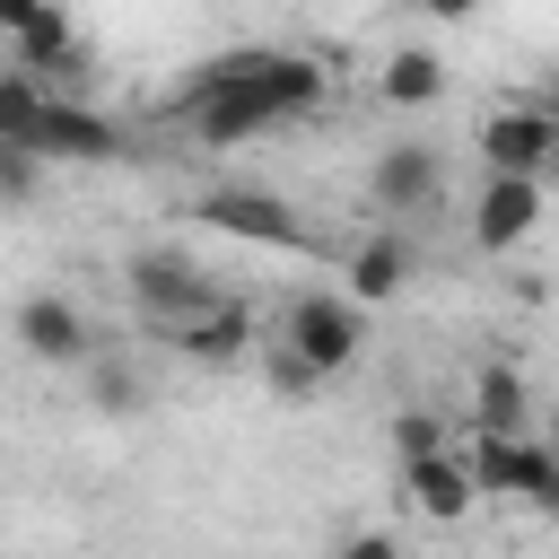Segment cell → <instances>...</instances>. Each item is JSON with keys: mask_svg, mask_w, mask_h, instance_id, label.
Returning a JSON list of instances; mask_svg holds the SVG:
<instances>
[{"mask_svg": "<svg viewBox=\"0 0 559 559\" xmlns=\"http://www.w3.org/2000/svg\"><path fill=\"white\" fill-rule=\"evenodd\" d=\"M35 148H44V157H70V166H105V157H122V131H114L96 105H79V96H52V105H44V131H35Z\"/></svg>", "mask_w": 559, "mask_h": 559, "instance_id": "cell-9", "label": "cell"}, {"mask_svg": "<svg viewBox=\"0 0 559 559\" xmlns=\"http://www.w3.org/2000/svg\"><path fill=\"white\" fill-rule=\"evenodd\" d=\"M480 166L489 175H559V105H489L480 114Z\"/></svg>", "mask_w": 559, "mask_h": 559, "instance_id": "cell-4", "label": "cell"}, {"mask_svg": "<svg viewBox=\"0 0 559 559\" xmlns=\"http://www.w3.org/2000/svg\"><path fill=\"white\" fill-rule=\"evenodd\" d=\"M402 280H411V236H367L358 253H349V297L358 306H393L402 297Z\"/></svg>", "mask_w": 559, "mask_h": 559, "instance_id": "cell-11", "label": "cell"}, {"mask_svg": "<svg viewBox=\"0 0 559 559\" xmlns=\"http://www.w3.org/2000/svg\"><path fill=\"white\" fill-rule=\"evenodd\" d=\"M437 192H445V157H437L428 140H384V148H376V166H367V201H376V210L402 218V210H428Z\"/></svg>", "mask_w": 559, "mask_h": 559, "instance_id": "cell-7", "label": "cell"}, {"mask_svg": "<svg viewBox=\"0 0 559 559\" xmlns=\"http://www.w3.org/2000/svg\"><path fill=\"white\" fill-rule=\"evenodd\" d=\"M35 175H44V148L0 140V201H9V210H26V201H35Z\"/></svg>", "mask_w": 559, "mask_h": 559, "instance_id": "cell-17", "label": "cell"}, {"mask_svg": "<svg viewBox=\"0 0 559 559\" xmlns=\"http://www.w3.org/2000/svg\"><path fill=\"white\" fill-rule=\"evenodd\" d=\"M393 454H402V463L445 454V419H437V411H393Z\"/></svg>", "mask_w": 559, "mask_h": 559, "instance_id": "cell-16", "label": "cell"}, {"mask_svg": "<svg viewBox=\"0 0 559 559\" xmlns=\"http://www.w3.org/2000/svg\"><path fill=\"white\" fill-rule=\"evenodd\" d=\"M201 227L236 236V245H262V253H306L314 227L280 201V192H245V183H210L201 192Z\"/></svg>", "mask_w": 559, "mask_h": 559, "instance_id": "cell-5", "label": "cell"}, {"mask_svg": "<svg viewBox=\"0 0 559 559\" xmlns=\"http://www.w3.org/2000/svg\"><path fill=\"white\" fill-rule=\"evenodd\" d=\"M52 9H61V0H0V35L17 44V35H26L35 17H52Z\"/></svg>", "mask_w": 559, "mask_h": 559, "instance_id": "cell-19", "label": "cell"}, {"mask_svg": "<svg viewBox=\"0 0 559 559\" xmlns=\"http://www.w3.org/2000/svg\"><path fill=\"white\" fill-rule=\"evenodd\" d=\"M480 0H419V17H437V26H463Z\"/></svg>", "mask_w": 559, "mask_h": 559, "instance_id": "cell-21", "label": "cell"}, {"mask_svg": "<svg viewBox=\"0 0 559 559\" xmlns=\"http://www.w3.org/2000/svg\"><path fill=\"white\" fill-rule=\"evenodd\" d=\"M280 349H297V358L332 384V376H349L358 349H367V306H358L349 288H306V297H288V314H280Z\"/></svg>", "mask_w": 559, "mask_h": 559, "instance_id": "cell-2", "label": "cell"}, {"mask_svg": "<svg viewBox=\"0 0 559 559\" xmlns=\"http://www.w3.org/2000/svg\"><path fill=\"white\" fill-rule=\"evenodd\" d=\"M175 349H183L192 367H236V358L253 349V314H245V306L227 297L218 314H201V323H183V332H175Z\"/></svg>", "mask_w": 559, "mask_h": 559, "instance_id": "cell-13", "label": "cell"}, {"mask_svg": "<svg viewBox=\"0 0 559 559\" xmlns=\"http://www.w3.org/2000/svg\"><path fill=\"white\" fill-rule=\"evenodd\" d=\"M17 349L35 367H87L96 358V323L70 306V297H26L17 306Z\"/></svg>", "mask_w": 559, "mask_h": 559, "instance_id": "cell-8", "label": "cell"}, {"mask_svg": "<svg viewBox=\"0 0 559 559\" xmlns=\"http://www.w3.org/2000/svg\"><path fill=\"white\" fill-rule=\"evenodd\" d=\"M550 210V183L533 175H480V201H472V245L480 253H515Z\"/></svg>", "mask_w": 559, "mask_h": 559, "instance_id": "cell-6", "label": "cell"}, {"mask_svg": "<svg viewBox=\"0 0 559 559\" xmlns=\"http://www.w3.org/2000/svg\"><path fill=\"white\" fill-rule=\"evenodd\" d=\"M341 559H402V542H393V533H349Z\"/></svg>", "mask_w": 559, "mask_h": 559, "instance_id": "cell-20", "label": "cell"}, {"mask_svg": "<svg viewBox=\"0 0 559 559\" xmlns=\"http://www.w3.org/2000/svg\"><path fill=\"white\" fill-rule=\"evenodd\" d=\"M262 376H271V393H280V402H306V393L323 384V376H314V367H306L297 349H280V341L262 349Z\"/></svg>", "mask_w": 559, "mask_h": 559, "instance_id": "cell-18", "label": "cell"}, {"mask_svg": "<svg viewBox=\"0 0 559 559\" xmlns=\"http://www.w3.org/2000/svg\"><path fill=\"white\" fill-rule=\"evenodd\" d=\"M323 61L314 52H218V61H201L192 70V87L175 96V114H183V131L192 140H253V131H271V122H297V114H314L323 105Z\"/></svg>", "mask_w": 559, "mask_h": 559, "instance_id": "cell-1", "label": "cell"}, {"mask_svg": "<svg viewBox=\"0 0 559 559\" xmlns=\"http://www.w3.org/2000/svg\"><path fill=\"white\" fill-rule=\"evenodd\" d=\"M550 445H559V411H550Z\"/></svg>", "mask_w": 559, "mask_h": 559, "instance_id": "cell-22", "label": "cell"}, {"mask_svg": "<svg viewBox=\"0 0 559 559\" xmlns=\"http://www.w3.org/2000/svg\"><path fill=\"white\" fill-rule=\"evenodd\" d=\"M79 376H87V393H96V411H114V419H131V411H148V376H140V367H131L122 349H96V358H87Z\"/></svg>", "mask_w": 559, "mask_h": 559, "instance_id": "cell-15", "label": "cell"}, {"mask_svg": "<svg viewBox=\"0 0 559 559\" xmlns=\"http://www.w3.org/2000/svg\"><path fill=\"white\" fill-rule=\"evenodd\" d=\"M376 96H384V105H402V114H419V105H437V96H445V61H437L428 44H402V52H384Z\"/></svg>", "mask_w": 559, "mask_h": 559, "instance_id": "cell-12", "label": "cell"}, {"mask_svg": "<svg viewBox=\"0 0 559 559\" xmlns=\"http://www.w3.org/2000/svg\"><path fill=\"white\" fill-rule=\"evenodd\" d=\"M402 489L428 524H463L480 507V480H472V454H428V463H402Z\"/></svg>", "mask_w": 559, "mask_h": 559, "instance_id": "cell-10", "label": "cell"}, {"mask_svg": "<svg viewBox=\"0 0 559 559\" xmlns=\"http://www.w3.org/2000/svg\"><path fill=\"white\" fill-rule=\"evenodd\" d=\"M533 402H524V376L515 367H480L472 376V437H524Z\"/></svg>", "mask_w": 559, "mask_h": 559, "instance_id": "cell-14", "label": "cell"}, {"mask_svg": "<svg viewBox=\"0 0 559 559\" xmlns=\"http://www.w3.org/2000/svg\"><path fill=\"white\" fill-rule=\"evenodd\" d=\"M122 288H131V306H140L148 323H166V332H183V323H201V314L227 306L218 280H210L192 253H166V245H140V253L122 262Z\"/></svg>", "mask_w": 559, "mask_h": 559, "instance_id": "cell-3", "label": "cell"}]
</instances>
